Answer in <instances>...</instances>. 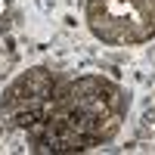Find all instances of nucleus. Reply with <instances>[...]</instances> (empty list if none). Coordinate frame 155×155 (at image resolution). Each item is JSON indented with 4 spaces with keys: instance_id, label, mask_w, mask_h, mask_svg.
Here are the masks:
<instances>
[{
    "instance_id": "f257e3e1",
    "label": "nucleus",
    "mask_w": 155,
    "mask_h": 155,
    "mask_svg": "<svg viewBox=\"0 0 155 155\" xmlns=\"http://www.w3.org/2000/svg\"><path fill=\"white\" fill-rule=\"evenodd\" d=\"M87 16L109 44H137L155 34V0H90Z\"/></svg>"
}]
</instances>
